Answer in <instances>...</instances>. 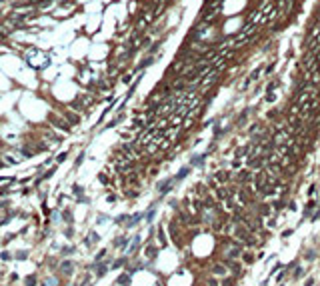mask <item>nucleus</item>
I'll use <instances>...</instances> for the list:
<instances>
[{"instance_id":"f257e3e1","label":"nucleus","mask_w":320,"mask_h":286,"mask_svg":"<svg viewBox=\"0 0 320 286\" xmlns=\"http://www.w3.org/2000/svg\"><path fill=\"white\" fill-rule=\"evenodd\" d=\"M314 206H316V202H314V200H310L308 204L304 206V208H306V210H304V216H308V214H312V208H314Z\"/></svg>"},{"instance_id":"f03ea898","label":"nucleus","mask_w":320,"mask_h":286,"mask_svg":"<svg viewBox=\"0 0 320 286\" xmlns=\"http://www.w3.org/2000/svg\"><path fill=\"white\" fill-rule=\"evenodd\" d=\"M212 268H214V272H216V274H226V268H224L222 264H214Z\"/></svg>"},{"instance_id":"7ed1b4c3","label":"nucleus","mask_w":320,"mask_h":286,"mask_svg":"<svg viewBox=\"0 0 320 286\" xmlns=\"http://www.w3.org/2000/svg\"><path fill=\"white\" fill-rule=\"evenodd\" d=\"M146 256H148V258H154V256H156V248H154V246H148V248H146Z\"/></svg>"},{"instance_id":"20e7f679","label":"nucleus","mask_w":320,"mask_h":286,"mask_svg":"<svg viewBox=\"0 0 320 286\" xmlns=\"http://www.w3.org/2000/svg\"><path fill=\"white\" fill-rule=\"evenodd\" d=\"M158 238H160V244H166V236H164V230L162 228L158 230Z\"/></svg>"},{"instance_id":"39448f33","label":"nucleus","mask_w":320,"mask_h":286,"mask_svg":"<svg viewBox=\"0 0 320 286\" xmlns=\"http://www.w3.org/2000/svg\"><path fill=\"white\" fill-rule=\"evenodd\" d=\"M128 282V274H122L120 278H118V284H126Z\"/></svg>"},{"instance_id":"423d86ee","label":"nucleus","mask_w":320,"mask_h":286,"mask_svg":"<svg viewBox=\"0 0 320 286\" xmlns=\"http://www.w3.org/2000/svg\"><path fill=\"white\" fill-rule=\"evenodd\" d=\"M244 260H246V262H252L254 258H252V254H248V252H246V254H244Z\"/></svg>"},{"instance_id":"0eeeda50","label":"nucleus","mask_w":320,"mask_h":286,"mask_svg":"<svg viewBox=\"0 0 320 286\" xmlns=\"http://www.w3.org/2000/svg\"><path fill=\"white\" fill-rule=\"evenodd\" d=\"M302 274H304V270H302V268H298V270H296V274H294V278H300Z\"/></svg>"},{"instance_id":"6e6552de","label":"nucleus","mask_w":320,"mask_h":286,"mask_svg":"<svg viewBox=\"0 0 320 286\" xmlns=\"http://www.w3.org/2000/svg\"><path fill=\"white\" fill-rule=\"evenodd\" d=\"M306 258H308V260H312V258H314V250H310V252H306Z\"/></svg>"},{"instance_id":"1a4fd4ad","label":"nucleus","mask_w":320,"mask_h":286,"mask_svg":"<svg viewBox=\"0 0 320 286\" xmlns=\"http://www.w3.org/2000/svg\"><path fill=\"white\" fill-rule=\"evenodd\" d=\"M314 284V282H312V278H308V280H306V286H312Z\"/></svg>"}]
</instances>
